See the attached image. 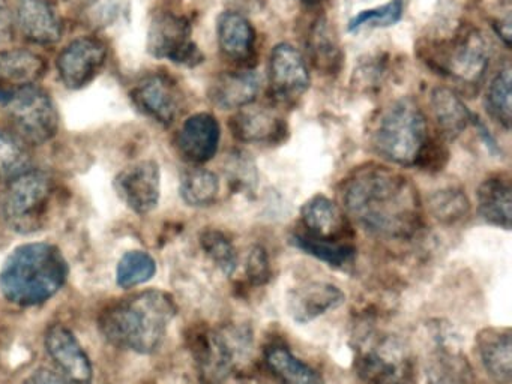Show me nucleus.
<instances>
[{
  "instance_id": "f257e3e1",
  "label": "nucleus",
  "mask_w": 512,
  "mask_h": 384,
  "mask_svg": "<svg viewBox=\"0 0 512 384\" xmlns=\"http://www.w3.org/2000/svg\"><path fill=\"white\" fill-rule=\"evenodd\" d=\"M347 213L368 233L407 239L422 224L418 189L403 174L379 165L359 168L344 183Z\"/></svg>"
},
{
  "instance_id": "f03ea898",
  "label": "nucleus",
  "mask_w": 512,
  "mask_h": 384,
  "mask_svg": "<svg viewBox=\"0 0 512 384\" xmlns=\"http://www.w3.org/2000/svg\"><path fill=\"white\" fill-rule=\"evenodd\" d=\"M176 311L175 300L166 291H142L107 306L98 327L110 344L151 354L163 344Z\"/></svg>"
},
{
  "instance_id": "7ed1b4c3",
  "label": "nucleus",
  "mask_w": 512,
  "mask_h": 384,
  "mask_svg": "<svg viewBox=\"0 0 512 384\" xmlns=\"http://www.w3.org/2000/svg\"><path fill=\"white\" fill-rule=\"evenodd\" d=\"M67 276V261L56 246L28 243L5 261L0 270V291L11 303L34 306L55 296Z\"/></svg>"
},
{
  "instance_id": "20e7f679",
  "label": "nucleus",
  "mask_w": 512,
  "mask_h": 384,
  "mask_svg": "<svg viewBox=\"0 0 512 384\" xmlns=\"http://www.w3.org/2000/svg\"><path fill=\"white\" fill-rule=\"evenodd\" d=\"M428 141L427 120L419 105L410 98L392 102L380 114L371 134L374 152L403 167L418 165Z\"/></svg>"
},
{
  "instance_id": "39448f33",
  "label": "nucleus",
  "mask_w": 512,
  "mask_h": 384,
  "mask_svg": "<svg viewBox=\"0 0 512 384\" xmlns=\"http://www.w3.org/2000/svg\"><path fill=\"white\" fill-rule=\"evenodd\" d=\"M356 371L368 384H415L416 362L409 345L391 333H367L356 344Z\"/></svg>"
},
{
  "instance_id": "423d86ee",
  "label": "nucleus",
  "mask_w": 512,
  "mask_h": 384,
  "mask_svg": "<svg viewBox=\"0 0 512 384\" xmlns=\"http://www.w3.org/2000/svg\"><path fill=\"white\" fill-rule=\"evenodd\" d=\"M55 182L46 171L29 168L8 182L2 198L5 221L19 233L40 230L50 212Z\"/></svg>"
},
{
  "instance_id": "0eeeda50",
  "label": "nucleus",
  "mask_w": 512,
  "mask_h": 384,
  "mask_svg": "<svg viewBox=\"0 0 512 384\" xmlns=\"http://www.w3.org/2000/svg\"><path fill=\"white\" fill-rule=\"evenodd\" d=\"M427 53L434 69L466 84H478L490 63V45L473 27H461L451 38L433 42Z\"/></svg>"
},
{
  "instance_id": "6e6552de",
  "label": "nucleus",
  "mask_w": 512,
  "mask_h": 384,
  "mask_svg": "<svg viewBox=\"0 0 512 384\" xmlns=\"http://www.w3.org/2000/svg\"><path fill=\"white\" fill-rule=\"evenodd\" d=\"M250 335L241 329H199L190 336V350L200 380L223 384L239 357L250 350Z\"/></svg>"
},
{
  "instance_id": "1a4fd4ad",
  "label": "nucleus",
  "mask_w": 512,
  "mask_h": 384,
  "mask_svg": "<svg viewBox=\"0 0 512 384\" xmlns=\"http://www.w3.org/2000/svg\"><path fill=\"white\" fill-rule=\"evenodd\" d=\"M4 95L14 128L23 141L43 144L55 137L59 125L58 110L46 90L32 84L8 90Z\"/></svg>"
},
{
  "instance_id": "9d476101",
  "label": "nucleus",
  "mask_w": 512,
  "mask_h": 384,
  "mask_svg": "<svg viewBox=\"0 0 512 384\" xmlns=\"http://www.w3.org/2000/svg\"><path fill=\"white\" fill-rule=\"evenodd\" d=\"M191 24L184 15L160 12L148 30V50L157 59H166L184 66L203 62V54L191 38Z\"/></svg>"
},
{
  "instance_id": "9b49d317",
  "label": "nucleus",
  "mask_w": 512,
  "mask_h": 384,
  "mask_svg": "<svg viewBox=\"0 0 512 384\" xmlns=\"http://www.w3.org/2000/svg\"><path fill=\"white\" fill-rule=\"evenodd\" d=\"M107 60V45L101 39L83 36L58 57V71L68 89H82L100 74Z\"/></svg>"
},
{
  "instance_id": "f8f14e48",
  "label": "nucleus",
  "mask_w": 512,
  "mask_h": 384,
  "mask_svg": "<svg viewBox=\"0 0 512 384\" xmlns=\"http://www.w3.org/2000/svg\"><path fill=\"white\" fill-rule=\"evenodd\" d=\"M131 99L145 116L164 126L172 125L182 111L181 90L169 75L143 78L131 92Z\"/></svg>"
},
{
  "instance_id": "ddd939ff",
  "label": "nucleus",
  "mask_w": 512,
  "mask_h": 384,
  "mask_svg": "<svg viewBox=\"0 0 512 384\" xmlns=\"http://www.w3.org/2000/svg\"><path fill=\"white\" fill-rule=\"evenodd\" d=\"M269 81L275 98L292 102L310 87V72L302 54L293 45H275L269 57Z\"/></svg>"
},
{
  "instance_id": "4468645a",
  "label": "nucleus",
  "mask_w": 512,
  "mask_h": 384,
  "mask_svg": "<svg viewBox=\"0 0 512 384\" xmlns=\"http://www.w3.org/2000/svg\"><path fill=\"white\" fill-rule=\"evenodd\" d=\"M121 200L137 213H149L160 201V167L154 161H140L122 170L115 180Z\"/></svg>"
},
{
  "instance_id": "2eb2a0df",
  "label": "nucleus",
  "mask_w": 512,
  "mask_h": 384,
  "mask_svg": "<svg viewBox=\"0 0 512 384\" xmlns=\"http://www.w3.org/2000/svg\"><path fill=\"white\" fill-rule=\"evenodd\" d=\"M436 345L427 357V378L430 384H473L469 360L455 345L451 332L437 326L434 329Z\"/></svg>"
},
{
  "instance_id": "dca6fc26",
  "label": "nucleus",
  "mask_w": 512,
  "mask_h": 384,
  "mask_svg": "<svg viewBox=\"0 0 512 384\" xmlns=\"http://www.w3.org/2000/svg\"><path fill=\"white\" fill-rule=\"evenodd\" d=\"M46 347L65 378L73 384H91V360L79 339L64 324H55L47 330Z\"/></svg>"
},
{
  "instance_id": "f3484780",
  "label": "nucleus",
  "mask_w": 512,
  "mask_h": 384,
  "mask_svg": "<svg viewBox=\"0 0 512 384\" xmlns=\"http://www.w3.org/2000/svg\"><path fill=\"white\" fill-rule=\"evenodd\" d=\"M344 302L346 294L337 285L325 281H310L290 291L287 309L293 320L305 324L326 312L340 308Z\"/></svg>"
},
{
  "instance_id": "a211bd4d",
  "label": "nucleus",
  "mask_w": 512,
  "mask_h": 384,
  "mask_svg": "<svg viewBox=\"0 0 512 384\" xmlns=\"http://www.w3.org/2000/svg\"><path fill=\"white\" fill-rule=\"evenodd\" d=\"M220 140V123L215 116L197 113L185 120L176 138V144L185 161L191 164H205L217 155Z\"/></svg>"
},
{
  "instance_id": "6ab92c4d",
  "label": "nucleus",
  "mask_w": 512,
  "mask_h": 384,
  "mask_svg": "<svg viewBox=\"0 0 512 384\" xmlns=\"http://www.w3.org/2000/svg\"><path fill=\"white\" fill-rule=\"evenodd\" d=\"M302 233L328 242H350L352 230L340 207L325 195H314L301 209Z\"/></svg>"
},
{
  "instance_id": "aec40b11",
  "label": "nucleus",
  "mask_w": 512,
  "mask_h": 384,
  "mask_svg": "<svg viewBox=\"0 0 512 384\" xmlns=\"http://www.w3.org/2000/svg\"><path fill=\"white\" fill-rule=\"evenodd\" d=\"M233 135L239 141L250 144L281 143L287 134L286 120L271 108L247 107L239 108L238 113L230 122Z\"/></svg>"
},
{
  "instance_id": "412c9836",
  "label": "nucleus",
  "mask_w": 512,
  "mask_h": 384,
  "mask_svg": "<svg viewBox=\"0 0 512 384\" xmlns=\"http://www.w3.org/2000/svg\"><path fill=\"white\" fill-rule=\"evenodd\" d=\"M16 20L20 32L34 44H56L64 32L61 18L49 0H19Z\"/></svg>"
},
{
  "instance_id": "4be33fe9",
  "label": "nucleus",
  "mask_w": 512,
  "mask_h": 384,
  "mask_svg": "<svg viewBox=\"0 0 512 384\" xmlns=\"http://www.w3.org/2000/svg\"><path fill=\"white\" fill-rule=\"evenodd\" d=\"M259 74L253 69L223 72L209 89V99L220 110H239L256 101L260 92Z\"/></svg>"
},
{
  "instance_id": "5701e85b",
  "label": "nucleus",
  "mask_w": 512,
  "mask_h": 384,
  "mask_svg": "<svg viewBox=\"0 0 512 384\" xmlns=\"http://www.w3.org/2000/svg\"><path fill=\"white\" fill-rule=\"evenodd\" d=\"M476 345L487 374L499 383H509L512 374L511 332L508 329L482 330Z\"/></svg>"
},
{
  "instance_id": "b1692460",
  "label": "nucleus",
  "mask_w": 512,
  "mask_h": 384,
  "mask_svg": "<svg viewBox=\"0 0 512 384\" xmlns=\"http://www.w3.org/2000/svg\"><path fill=\"white\" fill-rule=\"evenodd\" d=\"M478 210L488 224L511 228L512 188L508 177L502 174L487 177L476 192Z\"/></svg>"
},
{
  "instance_id": "393cba45",
  "label": "nucleus",
  "mask_w": 512,
  "mask_h": 384,
  "mask_svg": "<svg viewBox=\"0 0 512 384\" xmlns=\"http://www.w3.org/2000/svg\"><path fill=\"white\" fill-rule=\"evenodd\" d=\"M218 42L221 50L230 59L245 62L251 59L256 48V30L244 15L226 11L218 17Z\"/></svg>"
},
{
  "instance_id": "a878e982",
  "label": "nucleus",
  "mask_w": 512,
  "mask_h": 384,
  "mask_svg": "<svg viewBox=\"0 0 512 384\" xmlns=\"http://www.w3.org/2000/svg\"><path fill=\"white\" fill-rule=\"evenodd\" d=\"M46 72L43 57L23 48L0 50V86L10 90L32 86Z\"/></svg>"
},
{
  "instance_id": "bb28decb",
  "label": "nucleus",
  "mask_w": 512,
  "mask_h": 384,
  "mask_svg": "<svg viewBox=\"0 0 512 384\" xmlns=\"http://www.w3.org/2000/svg\"><path fill=\"white\" fill-rule=\"evenodd\" d=\"M431 110L442 137H460L473 120L463 99L448 87H436L431 93Z\"/></svg>"
},
{
  "instance_id": "cd10ccee",
  "label": "nucleus",
  "mask_w": 512,
  "mask_h": 384,
  "mask_svg": "<svg viewBox=\"0 0 512 384\" xmlns=\"http://www.w3.org/2000/svg\"><path fill=\"white\" fill-rule=\"evenodd\" d=\"M265 363L277 384H325L317 369L293 356L284 345L266 348Z\"/></svg>"
},
{
  "instance_id": "c85d7f7f",
  "label": "nucleus",
  "mask_w": 512,
  "mask_h": 384,
  "mask_svg": "<svg viewBox=\"0 0 512 384\" xmlns=\"http://www.w3.org/2000/svg\"><path fill=\"white\" fill-rule=\"evenodd\" d=\"M308 53L311 62L325 74H335L343 65V51L338 44L337 35L325 18H319L311 26L307 38Z\"/></svg>"
},
{
  "instance_id": "c756f323",
  "label": "nucleus",
  "mask_w": 512,
  "mask_h": 384,
  "mask_svg": "<svg viewBox=\"0 0 512 384\" xmlns=\"http://www.w3.org/2000/svg\"><path fill=\"white\" fill-rule=\"evenodd\" d=\"M220 195V177L206 168H191L181 177V197L188 206L206 207Z\"/></svg>"
},
{
  "instance_id": "7c9ffc66",
  "label": "nucleus",
  "mask_w": 512,
  "mask_h": 384,
  "mask_svg": "<svg viewBox=\"0 0 512 384\" xmlns=\"http://www.w3.org/2000/svg\"><path fill=\"white\" fill-rule=\"evenodd\" d=\"M511 65L508 62L500 68L496 77L491 80L485 96V107L488 114L505 129L511 128Z\"/></svg>"
},
{
  "instance_id": "2f4dec72",
  "label": "nucleus",
  "mask_w": 512,
  "mask_h": 384,
  "mask_svg": "<svg viewBox=\"0 0 512 384\" xmlns=\"http://www.w3.org/2000/svg\"><path fill=\"white\" fill-rule=\"evenodd\" d=\"M292 242L296 248L334 267L346 266L356 254V248L350 242H328V240L314 239L304 233L293 234Z\"/></svg>"
},
{
  "instance_id": "473e14b6",
  "label": "nucleus",
  "mask_w": 512,
  "mask_h": 384,
  "mask_svg": "<svg viewBox=\"0 0 512 384\" xmlns=\"http://www.w3.org/2000/svg\"><path fill=\"white\" fill-rule=\"evenodd\" d=\"M31 158L25 141L13 132L0 129V180H13L29 170Z\"/></svg>"
},
{
  "instance_id": "72a5a7b5",
  "label": "nucleus",
  "mask_w": 512,
  "mask_h": 384,
  "mask_svg": "<svg viewBox=\"0 0 512 384\" xmlns=\"http://www.w3.org/2000/svg\"><path fill=\"white\" fill-rule=\"evenodd\" d=\"M155 272H157V264L148 252L131 251L119 261L116 278L122 288H131L148 282Z\"/></svg>"
},
{
  "instance_id": "f704fd0d",
  "label": "nucleus",
  "mask_w": 512,
  "mask_h": 384,
  "mask_svg": "<svg viewBox=\"0 0 512 384\" xmlns=\"http://www.w3.org/2000/svg\"><path fill=\"white\" fill-rule=\"evenodd\" d=\"M430 209L439 221L454 224L467 216L470 203L460 188L448 186V188L440 189L431 195Z\"/></svg>"
},
{
  "instance_id": "c9c22d12",
  "label": "nucleus",
  "mask_w": 512,
  "mask_h": 384,
  "mask_svg": "<svg viewBox=\"0 0 512 384\" xmlns=\"http://www.w3.org/2000/svg\"><path fill=\"white\" fill-rule=\"evenodd\" d=\"M203 251L220 267L221 272L232 276L238 269V252L232 240L218 230H208L200 237Z\"/></svg>"
},
{
  "instance_id": "e433bc0d",
  "label": "nucleus",
  "mask_w": 512,
  "mask_h": 384,
  "mask_svg": "<svg viewBox=\"0 0 512 384\" xmlns=\"http://www.w3.org/2000/svg\"><path fill=\"white\" fill-rule=\"evenodd\" d=\"M403 0H391L386 5L377 8L365 9L350 20L349 30L362 29V27H389L397 24L403 17Z\"/></svg>"
},
{
  "instance_id": "4c0bfd02",
  "label": "nucleus",
  "mask_w": 512,
  "mask_h": 384,
  "mask_svg": "<svg viewBox=\"0 0 512 384\" xmlns=\"http://www.w3.org/2000/svg\"><path fill=\"white\" fill-rule=\"evenodd\" d=\"M127 5V0H88L83 14L91 26L101 29L118 21L127 11Z\"/></svg>"
},
{
  "instance_id": "58836bf2",
  "label": "nucleus",
  "mask_w": 512,
  "mask_h": 384,
  "mask_svg": "<svg viewBox=\"0 0 512 384\" xmlns=\"http://www.w3.org/2000/svg\"><path fill=\"white\" fill-rule=\"evenodd\" d=\"M248 281L253 285H263L271 278V266H269L268 254L260 246H254L248 252L247 264H245Z\"/></svg>"
},
{
  "instance_id": "ea45409f",
  "label": "nucleus",
  "mask_w": 512,
  "mask_h": 384,
  "mask_svg": "<svg viewBox=\"0 0 512 384\" xmlns=\"http://www.w3.org/2000/svg\"><path fill=\"white\" fill-rule=\"evenodd\" d=\"M254 167H251L250 161L241 158V155H235L232 164H230V179L235 183L236 188L248 189L251 182H254Z\"/></svg>"
},
{
  "instance_id": "a19ab883",
  "label": "nucleus",
  "mask_w": 512,
  "mask_h": 384,
  "mask_svg": "<svg viewBox=\"0 0 512 384\" xmlns=\"http://www.w3.org/2000/svg\"><path fill=\"white\" fill-rule=\"evenodd\" d=\"M23 384H68L62 375L56 374V372L50 371L47 368L37 369L34 374L29 375Z\"/></svg>"
},
{
  "instance_id": "79ce46f5",
  "label": "nucleus",
  "mask_w": 512,
  "mask_h": 384,
  "mask_svg": "<svg viewBox=\"0 0 512 384\" xmlns=\"http://www.w3.org/2000/svg\"><path fill=\"white\" fill-rule=\"evenodd\" d=\"M13 30V15L5 0H0V41L8 38Z\"/></svg>"
},
{
  "instance_id": "37998d69",
  "label": "nucleus",
  "mask_w": 512,
  "mask_h": 384,
  "mask_svg": "<svg viewBox=\"0 0 512 384\" xmlns=\"http://www.w3.org/2000/svg\"><path fill=\"white\" fill-rule=\"evenodd\" d=\"M301 2L307 6H316L319 5V3L322 2V0H301Z\"/></svg>"
}]
</instances>
